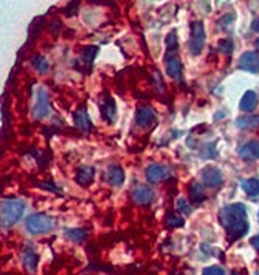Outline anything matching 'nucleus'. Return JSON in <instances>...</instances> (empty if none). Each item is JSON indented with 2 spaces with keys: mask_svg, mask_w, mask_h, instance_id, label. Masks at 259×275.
<instances>
[{
  "mask_svg": "<svg viewBox=\"0 0 259 275\" xmlns=\"http://www.w3.org/2000/svg\"><path fill=\"white\" fill-rule=\"evenodd\" d=\"M219 221L225 229L230 241H236L248 232L247 209L241 203L225 206L219 213Z\"/></svg>",
  "mask_w": 259,
  "mask_h": 275,
  "instance_id": "f257e3e1",
  "label": "nucleus"
},
{
  "mask_svg": "<svg viewBox=\"0 0 259 275\" xmlns=\"http://www.w3.org/2000/svg\"><path fill=\"white\" fill-rule=\"evenodd\" d=\"M25 213V203L22 200L8 198L2 201L0 215H2V227H11L20 221Z\"/></svg>",
  "mask_w": 259,
  "mask_h": 275,
  "instance_id": "f03ea898",
  "label": "nucleus"
},
{
  "mask_svg": "<svg viewBox=\"0 0 259 275\" xmlns=\"http://www.w3.org/2000/svg\"><path fill=\"white\" fill-rule=\"evenodd\" d=\"M53 226H54L53 218L45 215V213H35V215H30L25 221V227L31 235L47 233L53 229Z\"/></svg>",
  "mask_w": 259,
  "mask_h": 275,
  "instance_id": "7ed1b4c3",
  "label": "nucleus"
},
{
  "mask_svg": "<svg viewBox=\"0 0 259 275\" xmlns=\"http://www.w3.org/2000/svg\"><path fill=\"white\" fill-rule=\"evenodd\" d=\"M205 26L200 20L191 23V33H189V51L192 56H199L205 45Z\"/></svg>",
  "mask_w": 259,
  "mask_h": 275,
  "instance_id": "20e7f679",
  "label": "nucleus"
},
{
  "mask_svg": "<svg viewBox=\"0 0 259 275\" xmlns=\"http://www.w3.org/2000/svg\"><path fill=\"white\" fill-rule=\"evenodd\" d=\"M33 114L36 119H44L50 114V99H48L47 90L44 87L38 90L36 104L33 105Z\"/></svg>",
  "mask_w": 259,
  "mask_h": 275,
  "instance_id": "39448f33",
  "label": "nucleus"
},
{
  "mask_svg": "<svg viewBox=\"0 0 259 275\" xmlns=\"http://www.w3.org/2000/svg\"><path fill=\"white\" fill-rule=\"evenodd\" d=\"M200 179L207 187H217L223 182V175L217 167L207 166L205 169L200 170Z\"/></svg>",
  "mask_w": 259,
  "mask_h": 275,
  "instance_id": "423d86ee",
  "label": "nucleus"
},
{
  "mask_svg": "<svg viewBox=\"0 0 259 275\" xmlns=\"http://www.w3.org/2000/svg\"><path fill=\"white\" fill-rule=\"evenodd\" d=\"M135 122H137V126H140L143 129L151 127L157 122V114L151 107H146V105L138 107V110L135 113Z\"/></svg>",
  "mask_w": 259,
  "mask_h": 275,
  "instance_id": "0eeeda50",
  "label": "nucleus"
},
{
  "mask_svg": "<svg viewBox=\"0 0 259 275\" xmlns=\"http://www.w3.org/2000/svg\"><path fill=\"white\" fill-rule=\"evenodd\" d=\"M100 110H101L103 117L109 124H113L115 117H117V105H115L113 98H110L109 95H103L100 99Z\"/></svg>",
  "mask_w": 259,
  "mask_h": 275,
  "instance_id": "6e6552de",
  "label": "nucleus"
},
{
  "mask_svg": "<svg viewBox=\"0 0 259 275\" xmlns=\"http://www.w3.org/2000/svg\"><path fill=\"white\" fill-rule=\"evenodd\" d=\"M239 68L250 73H259V54L256 51H245L239 59Z\"/></svg>",
  "mask_w": 259,
  "mask_h": 275,
  "instance_id": "1a4fd4ad",
  "label": "nucleus"
},
{
  "mask_svg": "<svg viewBox=\"0 0 259 275\" xmlns=\"http://www.w3.org/2000/svg\"><path fill=\"white\" fill-rule=\"evenodd\" d=\"M124 170L121 166H117V164H113V166H109L106 173H104V179L109 182L110 186L113 187H120L123 186V182H124Z\"/></svg>",
  "mask_w": 259,
  "mask_h": 275,
  "instance_id": "9d476101",
  "label": "nucleus"
},
{
  "mask_svg": "<svg viewBox=\"0 0 259 275\" xmlns=\"http://www.w3.org/2000/svg\"><path fill=\"white\" fill-rule=\"evenodd\" d=\"M132 200L138 206H148L154 200V192L148 186H137L135 190L132 192Z\"/></svg>",
  "mask_w": 259,
  "mask_h": 275,
  "instance_id": "9b49d317",
  "label": "nucleus"
},
{
  "mask_svg": "<svg viewBox=\"0 0 259 275\" xmlns=\"http://www.w3.org/2000/svg\"><path fill=\"white\" fill-rule=\"evenodd\" d=\"M239 156L244 161L259 160V141H250L239 148Z\"/></svg>",
  "mask_w": 259,
  "mask_h": 275,
  "instance_id": "f8f14e48",
  "label": "nucleus"
},
{
  "mask_svg": "<svg viewBox=\"0 0 259 275\" xmlns=\"http://www.w3.org/2000/svg\"><path fill=\"white\" fill-rule=\"evenodd\" d=\"M75 126L78 130L81 132H90L93 129V124L90 121V116L84 107H81L76 113H75Z\"/></svg>",
  "mask_w": 259,
  "mask_h": 275,
  "instance_id": "ddd939ff",
  "label": "nucleus"
},
{
  "mask_svg": "<svg viewBox=\"0 0 259 275\" xmlns=\"http://www.w3.org/2000/svg\"><path fill=\"white\" fill-rule=\"evenodd\" d=\"M166 176H169V170L165 166L152 164L146 169V178L149 182H161Z\"/></svg>",
  "mask_w": 259,
  "mask_h": 275,
  "instance_id": "4468645a",
  "label": "nucleus"
},
{
  "mask_svg": "<svg viewBox=\"0 0 259 275\" xmlns=\"http://www.w3.org/2000/svg\"><path fill=\"white\" fill-rule=\"evenodd\" d=\"M93 178H95V169L92 166H82L76 172V182L82 187L90 186Z\"/></svg>",
  "mask_w": 259,
  "mask_h": 275,
  "instance_id": "2eb2a0df",
  "label": "nucleus"
},
{
  "mask_svg": "<svg viewBox=\"0 0 259 275\" xmlns=\"http://www.w3.org/2000/svg\"><path fill=\"white\" fill-rule=\"evenodd\" d=\"M182 71H183V65L180 62V59H177V57L166 59V73H168V76H171L172 79H176V81H180L182 79Z\"/></svg>",
  "mask_w": 259,
  "mask_h": 275,
  "instance_id": "dca6fc26",
  "label": "nucleus"
},
{
  "mask_svg": "<svg viewBox=\"0 0 259 275\" xmlns=\"http://www.w3.org/2000/svg\"><path fill=\"white\" fill-rule=\"evenodd\" d=\"M257 105V95L254 93L253 90H248L244 93L242 99H241V104H239V108L242 111H253Z\"/></svg>",
  "mask_w": 259,
  "mask_h": 275,
  "instance_id": "f3484780",
  "label": "nucleus"
},
{
  "mask_svg": "<svg viewBox=\"0 0 259 275\" xmlns=\"http://www.w3.org/2000/svg\"><path fill=\"white\" fill-rule=\"evenodd\" d=\"M22 260H23V266L25 269L30 272V273H35L36 272V267H38V255L33 249H26L23 251V255H22Z\"/></svg>",
  "mask_w": 259,
  "mask_h": 275,
  "instance_id": "a211bd4d",
  "label": "nucleus"
},
{
  "mask_svg": "<svg viewBox=\"0 0 259 275\" xmlns=\"http://www.w3.org/2000/svg\"><path fill=\"white\" fill-rule=\"evenodd\" d=\"M259 126V116H241L236 119V127L241 130H250Z\"/></svg>",
  "mask_w": 259,
  "mask_h": 275,
  "instance_id": "6ab92c4d",
  "label": "nucleus"
},
{
  "mask_svg": "<svg viewBox=\"0 0 259 275\" xmlns=\"http://www.w3.org/2000/svg\"><path fill=\"white\" fill-rule=\"evenodd\" d=\"M241 187L248 197H257L259 195V179L257 178L244 179L241 182Z\"/></svg>",
  "mask_w": 259,
  "mask_h": 275,
  "instance_id": "aec40b11",
  "label": "nucleus"
},
{
  "mask_svg": "<svg viewBox=\"0 0 259 275\" xmlns=\"http://www.w3.org/2000/svg\"><path fill=\"white\" fill-rule=\"evenodd\" d=\"M189 195H191V201L194 204H200V203H204L207 200V195L202 189V186L197 184V182H192L191 187H189Z\"/></svg>",
  "mask_w": 259,
  "mask_h": 275,
  "instance_id": "412c9836",
  "label": "nucleus"
},
{
  "mask_svg": "<svg viewBox=\"0 0 259 275\" xmlns=\"http://www.w3.org/2000/svg\"><path fill=\"white\" fill-rule=\"evenodd\" d=\"M177 33L176 31H171L168 36H166V50H168V57L166 59H171V57H176V51H177Z\"/></svg>",
  "mask_w": 259,
  "mask_h": 275,
  "instance_id": "4be33fe9",
  "label": "nucleus"
},
{
  "mask_svg": "<svg viewBox=\"0 0 259 275\" xmlns=\"http://www.w3.org/2000/svg\"><path fill=\"white\" fill-rule=\"evenodd\" d=\"M66 237L73 243H82L85 240V237H87V230L85 229H67Z\"/></svg>",
  "mask_w": 259,
  "mask_h": 275,
  "instance_id": "5701e85b",
  "label": "nucleus"
},
{
  "mask_svg": "<svg viewBox=\"0 0 259 275\" xmlns=\"http://www.w3.org/2000/svg\"><path fill=\"white\" fill-rule=\"evenodd\" d=\"M185 224L183 218L177 213H168V218H166V226L169 229H174V227H182Z\"/></svg>",
  "mask_w": 259,
  "mask_h": 275,
  "instance_id": "b1692460",
  "label": "nucleus"
},
{
  "mask_svg": "<svg viewBox=\"0 0 259 275\" xmlns=\"http://www.w3.org/2000/svg\"><path fill=\"white\" fill-rule=\"evenodd\" d=\"M33 65H35V68H36L39 73H42V74L48 71V62L45 60L44 56H36V57H33Z\"/></svg>",
  "mask_w": 259,
  "mask_h": 275,
  "instance_id": "393cba45",
  "label": "nucleus"
},
{
  "mask_svg": "<svg viewBox=\"0 0 259 275\" xmlns=\"http://www.w3.org/2000/svg\"><path fill=\"white\" fill-rule=\"evenodd\" d=\"M96 53H98V47H87L84 50L82 53V59H84V62H87V64H92L95 57H96Z\"/></svg>",
  "mask_w": 259,
  "mask_h": 275,
  "instance_id": "a878e982",
  "label": "nucleus"
},
{
  "mask_svg": "<svg viewBox=\"0 0 259 275\" xmlns=\"http://www.w3.org/2000/svg\"><path fill=\"white\" fill-rule=\"evenodd\" d=\"M219 51L220 53H223V54H230L233 51V42L232 41H228V39H222L220 42H219Z\"/></svg>",
  "mask_w": 259,
  "mask_h": 275,
  "instance_id": "bb28decb",
  "label": "nucleus"
},
{
  "mask_svg": "<svg viewBox=\"0 0 259 275\" xmlns=\"http://www.w3.org/2000/svg\"><path fill=\"white\" fill-rule=\"evenodd\" d=\"M176 209H177V212L180 213V215H182V213H189V210H191L189 204H188L186 200H183V198H179V200H177Z\"/></svg>",
  "mask_w": 259,
  "mask_h": 275,
  "instance_id": "cd10ccee",
  "label": "nucleus"
},
{
  "mask_svg": "<svg viewBox=\"0 0 259 275\" xmlns=\"http://www.w3.org/2000/svg\"><path fill=\"white\" fill-rule=\"evenodd\" d=\"M202 275H225V270L220 266H210L202 270Z\"/></svg>",
  "mask_w": 259,
  "mask_h": 275,
  "instance_id": "c85d7f7f",
  "label": "nucleus"
},
{
  "mask_svg": "<svg viewBox=\"0 0 259 275\" xmlns=\"http://www.w3.org/2000/svg\"><path fill=\"white\" fill-rule=\"evenodd\" d=\"M251 246H253L256 251H259V235H256V237L251 238Z\"/></svg>",
  "mask_w": 259,
  "mask_h": 275,
  "instance_id": "c756f323",
  "label": "nucleus"
},
{
  "mask_svg": "<svg viewBox=\"0 0 259 275\" xmlns=\"http://www.w3.org/2000/svg\"><path fill=\"white\" fill-rule=\"evenodd\" d=\"M251 29L256 33H259V17H256L253 22H251Z\"/></svg>",
  "mask_w": 259,
  "mask_h": 275,
  "instance_id": "7c9ffc66",
  "label": "nucleus"
},
{
  "mask_svg": "<svg viewBox=\"0 0 259 275\" xmlns=\"http://www.w3.org/2000/svg\"><path fill=\"white\" fill-rule=\"evenodd\" d=\"M257 220H259V212H257Z\"/></svg>",
  "mask_w": 259,
  "mask_h": 275,
  "instance_id": "2f4dec72",
  "label": "nucleus"
}]
</instances>
